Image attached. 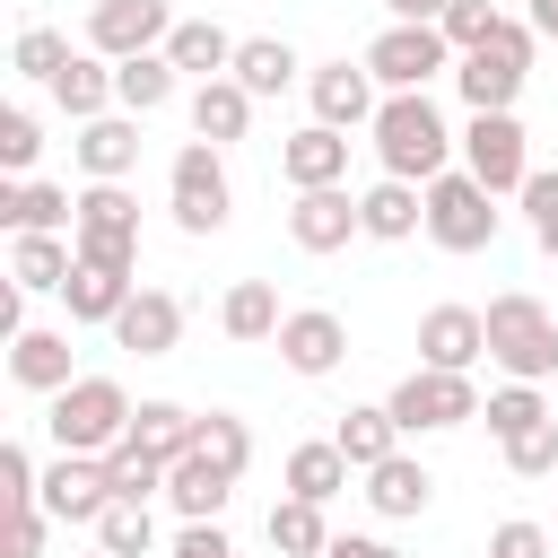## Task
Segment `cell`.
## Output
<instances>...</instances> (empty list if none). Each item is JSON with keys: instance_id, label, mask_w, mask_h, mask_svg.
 I'll return each instance as SVG.
<instances>
[{"instance_id": "6da1fadb", "label": "cell", "mask_w": 558, "mask_h": 558, "mask_svg": "<svg viewBox=\"0 0 558 558\" xmlns=\"http://www.w3.org/2000/svg\"><path fill=\"white\" fill-rule=\"evenodd\" d=\"M366 140H375V157H384V174L392 183H436V174H453V131H445V113H436V96L418 87V96H384V113L366 122Z\"/></svg>"}, {"instance_id": "7a4b0ae2", "label": "cell", "mask_w": 558, "mask_h": 558, "mask_svg": "<svg viewBox=\"0 0 558 558\" xmlns=\"http://www.w3.org/2000/svg\"><path fill=\"white\" fill-rule=\"evenodd\" d=\"M488 366H506V384H549L558 375V314L532 288L488 296Z\"/></svg>"}, {"instance_id": "3957f363", "label": "cell", "mask_w": 558, "mask_h": 558, "mask_svg": "<svg viewBox=\"0 0 558 558\" xmlns=\"http://www.w3.org/2000/svg\"><path fill=\"white\" fill-rule=\"evenodd\" d=\"M532 52H541L532 17H506L480 52H462V61H453L462 105H471V113H514V96H523V78H532Z\"/></svg>"}, {"instance_id": "277c9868", "label": "cell", "mask_w": 558, "mask_h": 558, "mask_svg": "<svg viewBox=\"0 0 558 558\" xmlns=\"http://www.w3.org/2000/svg\"><path fill=\"white\" fill-rule=\"evenodd\" d=\"M131 410H140V401H131L113 375H78L70 392H52L44 427H52L61 453H113V445L131 436Z\"/></svg>"}, {"instance_id": "5b68a950", "label": "cell", "mask_w": 558, "mask_h": 558, "mask_svg": "<svg viewBox=\"0 0 558 558\" xmlns=\"http://www.w3.org/2000/svg\"><path fill=\"white\" fill-rule=\"evenodd\" d=\"M166 209H174V227H183V235H218V227L235 218V183H227V166H218V148H209V140H183V148H174Z\"/></svg>"}, {"instance_id": "8992f818", "label": "cell", "mask_w": 558, "mask_h": 558, "mask_svg": "<svg viewBox=\"0 0 558 558\" xmlns=\"http://www.w3.org/2000/svg\"><path fill=\"white\" fill-rule=\"evenodd\" d=\"M384 410L401 418V436H445V427L480 418L488 401H480V384H471V375H445V366H410V375L384 392Z\"/></svg>"}, {"instance_id": "52a82bcc", "label": "cell", "mask_w": 558, "mask_h": 558, "mask_svg": "<svg viewBox=\"0 0 558 558\" xmlns=\"http://www.w3.org/2000/svg\"><path fill=\"white\" fill-rule=\"evenodd\" d=\"M427 235L445 244V253H488L497 244V192L480 183V174H436L427 183Z\"/></svg>"}, {"instance_id": "ba28073f", "label": "cell", "mask_w": 558, "mask_h": 558, "mask_svg": "<svg viewBox=\"0 0 558 558\" xmlns=\"http://www.w3.org/2000/svg\"><path fill=\"white\" fill-rule=\"evenodd\" d=\"M78 262H105V270H140V201L122 183H87L78 192V227H70Z\"/></svg>"}, {"instance_id": "9c48e42d", "label": "cell", "mask_w": 558, "mask_h": 558, "mask_svg": "<svg viewBox=\"0 0 558 558\" xmlns=\"http://www.w3.org/2000/svg\"><path fill=\"white\" fill-rule=\"evenodd\" d=\"M366 70H375L384 96H418L427 78L453 70V44H445V26H384V35L366 44Z\"/></svg>"}, {"instance_id": "30bf717a", "label": "cell", "mask_w": 558, "mask_h": 558, "mask_svg": "<svg viewBox=\"0 0 558 558\" xmlns=\"http://www.w3.org/2000/svg\"><path fill=\"white\" fill-rule=\"evenodd\" d=\"M174 26H183L174 0H96V9H87V52H105V61H140V52H166Z\"/></svg>"}, {"instance_id": "8fae6325", "label": "cell", "mask_w": 558, "mask_h": 558, "mask_svg": "<svg viewBox=\"0 0 558 558\" xmlns=\"http://www.w3.org/2000/svg\"><path fill=\"white\" fill-rule=\"evenodd\" d=\"M462 174H480L497 201H506V192H523V183H532L523 122H514V113H471V131H462Z\"/></svg>"}, {"instance_id": "7c38bea8", "label": "cell", "mask_w": 558, "mask_h": 558, "mask_svg": "<svg viewBox=\"0 0 558 558\" xmlns=\"http://www.w3.org/2000/svg\"><path fill=\"white\" fill-rule=\"evenodd\" d=\"M305 96H314V122H331V131H366L375 113H384V96H375V70L366 61H323V70H305Z\"/></svg>"}, {"instance_id": "4fadbf2b", "label": "cell", "mask_w": 558, "mask_h": 558, "mask_svg": "<svg viewBox=\"0 0 558 558\" xmlns=\"http://www.w3.org/2000/svg\"><path fill=\"white\" fill-rule=\"evenodd\" d=\"M105 506H113L105 453H52V471H44V514H52V523H105Z\"/></svg>"}, {"instance_id": "5bb4252c", "label": "cell", "mask_w": 558, "mask_h": 558, "mask_svg": "<svg viewBox=\"0 0 558 558\" xmlns=\"http://www.w3.org/2000/svg\"><path fill=\"white\" fill-rule=\"evenodd\" d=\"M480 357H488V314H480V305H427V314H418V366L471 375Z\"/></svg>"}, {"instance_id": "9a60e30c", "label": "cell", "mask_w": 558, "mask_h": 558, "mask_svg": "<svg viewBox=\"0 0 558 558\" xmlns=\"http://www.w3.org/2000/svg\"><path fill=\"white\" fill-rule=\"evenodd\" d=\"M270 349H279V366H288V375H331V366L349 357V323H340L331 305H296V314L279 323V340H270Z\"/></svg>"}, {"instance_id": "2e32d148", "label": "cell", "mask_w": 558, "mask_h": 558, "mask_svg": "<svg viewBox=\"0 0 558 558\" xmlns=\"http://www.w3.org/2000/svg\"><path fill=\"white\" fill-rule=\"evenodd\" d=\"M279 174H288V192H331V183H349V131H331V122L288 131V140H279Z\"/></svg>"}, {"instance_id": "e0dca14e", "label": "cell", "mask_w": 558, "mask_h": 558, "mask_svg": "<svg viewBox=\"0 0 558 558\" xmlns=\"http://www.w3.org/2000/svg\"><path fill=\"white\" fill-rule=\"evenodd\" d=\"M349 235H366L349 183H331V192H296V209H288V244H296V253H340Z\"/></svg>"}, {"instance_id": "ac0fdd59", "label": "cell", "mask_w": 558, "mask_h": 558, "mask_svg": "<svg viewBox=\"0 0 558 558\" xmlns=\"http://www.w3.org/2000/svg\"><path fill=\"white\" fill-rule=\"evenodd\" d=\"M113 340H122L131 357H174V340H183V296H174V288H140V296L113 314Z\"/></svg>"}, {"instance_id": "d6986e66", "label": "cell", "mask_w": 558, "mask_h": 558, "mask_svg": "<svg viewBox=\"0 0 558 558\" xmlns=\"http://www.w3.org/2000/svg\"><path fill=\"white\" fill-rule=\"evenodd\" d=\"M0 227L9 235H70L78 227V201L61 183H0Z\"/></svg>"}, {"instance_id": "ffe728a7", "label": "cell", "mask_w": 558, "mask_h": 558, "mask_svg": "<svg viewBox=\"0 0 558 558\" xmlns=\"http://www.w3.org/2000/svg\"><path fill=\"white\" fill-rule=\"evenodd\" d=\"M9 375H17L26 392H44V401H52V392H70V384H78V375H70V331L26 323V331L9 340Z\"/></svg>"}, {"instance_id": "44dd1931", "label": "cell", "mask_w": 558, "mask_h": 558, "mask_svg": "<svg viewBox=\"0 0 558 558\" xmlns=\"http://www.w3.org/2000/svg\"><path fill=\"white\" fill-rule=\"evenodd\" d=\"M78 166H87V183H122V174L140 166V113L78 122Z\"/></svg>"}, {"instance_id": "7402d4cb", "label": "cell", "mask_w": 558, "mask_h": 558, "mask_svg": "<svg viewBox=\"0 0 558 558\" xmlns=\"http://www.w3.org/2000/svg\"><path fill=\"white\" fill-rule=\"evenodd\" d=\"M357 218H366V235H375V244H410V235L427 227V192L384 174V183H366V192H357Z\"/></svg>"}, {"instance_id": "603a6c76", "label": "cell", "mask_w": 558, "mask_h": 558, "mask_svg": "<svg viewBox=\"0 0 558 558\" xmlns=\"http://www.w3.org/2000/svg\"><path fill=\"white\" fill-rule=\"evenodd\" d=\"M70 270H78V244H70V235H17V244H9V279H17V296H61Z\"/></svg>"}, {"instance_id": "cb8c5ba5", "label": "cell", "mask_w": 558, "mask_h": 558, "mask_svg": "<svg viewBox=\"0 0 558 558\" xmlns=\"http://www.w3.org/2000/svg\"><path fill=\"white\" fill-rule=\"evenodd\" d=\"M166 61H174V78L192 70V78L209 87V78H227V70H235V35H227L218 17H183V26L166 35Z\"/></svg>"}, {"instance_id": "d4e9b609", "label": "cell", "mask_w": 558, "mask_h": 558, "mask_svg": "<svg viewBox=\"0 0 558 558\" xmlns=\"http://www.w3.org/2000/svg\"><path fill=\"white\" fill-rule=\"evenodd\" d=\"M296 70H305V61H296V44H288V35H244V44H235V70H227V78H235V87H244V96L262 105V96L296 87Z\"/></svg>"}, {"instance_id": "484cf974", "label": "cell", "mask_w": 558, "mask_h": 558, "mask_svg": "<svg viewBox=\"0 0 558 558\" xmlns=\"http://www.w3.org/2000/svg\"><path fill=\"white\" fill-rule=\"evenodd\" d=\"M279 323H288V314H279V288H270V279H235V288L218 296V331L244 340V349L279 340Z\"/></svg>"}, {"instance_id": "4316f807", "label": "cell", "mask_w": 558, "mask_h": 558, "mask_svg": "<svg viewBox=\"0 0 558 558\" xmlns=\"http://www.w3.org/2000/svg\"><path fill=\"white\" fill-rule=\"evenodd\" d=\"M357 480H366V506H375V514H392V523L427 514V497H436L427 462H410V453H392V462H375V471H357Z\"/></svg>"}, {"instance_id": "83f0119b", "label": "cell", "mask_w": 558, "mask_h": 558, "mask_svg": "<svg viewBox=\"0 0 558 558\" xmlns=\"http://www.w3.org/2000/svg\"><path fill=\"white\" fill-rule=\"evenodd\" d=\"M61 296H70V323H105V331H113V314L140 296V279H131V270H105V262H78Z\"/></svg>"}, {"instance_id": "f1b7e54d", "label": "cell", "mask_w": 558, "mask_h": 558, "mask_svg": "<svg viewBox=\"0 0 558 558\" xmlns=\"http://www.w3.org/2000/svg\"><path fill=\"white\" fill-rule=\"evenodd\" d=\"M192 436H201V410H183V401H140V410H131V445L157 453L166 471L192 453Z\"/></svg>"}, {"instance_id": "f546056e", "label": "cell", "mask_w": 558, "mask_h": 558, "mask_svg": "<svg viewBox=\"0 0 558 558\" xmlns=\"http://www.w3.org/2000/svg\"><path fill=\"white\" fill-rule=\"evenodd\" d=\"M331 445L349 453V471H375V462H392V453H401V418H392L384 401H366V410H340Z\"/></svg>"}, {"instance_id": "4dcf8cb0", "label": "cell", "mask_w": 558, "mask_h": 558, "mask_svg": "<svg viewBox=\"0 0 558 558\" xmlns=\"http://www.w3.org/2000/svg\"><path fill=\"white\" fill-rule=\"evenodd\" d=\"M166 497H174V514H183V523H218V506L235 497V480H227L209 453H183V462L166 471Z\"/></svg>"}, {"instance_id": "1f68e13d", "label": "cell", "mask_w": 558, "mask_h": 558, "mask_svg": "<svg viewBox=\"0 0 558 558\" xmlns=\"http://www.w3.org/2000/svg\"><path fill=\"white\" fill-rule=\"evenodd\" d=\"M52 105H61L70 122H105V105H113V61H105V52H78V61L52 78Z\"/></svg>"}, {"instance_id": "d6a6232c", "label": "cell", "mask_w": 558, "mask_h": 558, "mask_svg": "<svg viewBox=\"0 0 558 558\" xmlns=\"http://www.w3.org/2000/svg\"><path fill=\"white\" fill-rule=\"evenodd\" d=\"M244 122H253V96H244L235 78H209V87H192V140L227 148V140H244Z\"/></svg>"}, {"instance_id": "836d02e7", "label": "cell", "mask_w": 558, "mask_h": 558, "mask_svg": "<svg viewBox=\"0 0 558 558\" xmlns=\"http://www.w3.org/2000/svg\"><path fill=\"white\" fill-rule=\"evenodd\" d=\"M349 488V453L331 445V436H314V445H296L288 453V497H305V506H331Z\"/></svg>"}, {"instance_id": "e575fe53", "label": "cell", "mask_w": 558, "mask_h": 558, "mask_svg": "<svg viewBox=\"0 0 558 558\" xmlns=\"http://www.w3.org/2000/svg\"><path fill=\"white\" fill-rule=\"evenodd\" d=\"M331 549V523H323V506H305V497H279L270 506V558H323Z\"/></svg>"}, {"instance_id": "d590c367", "label": "cell", "mask_w": 558, "mask_h": 558, "mask_svg": "<svg viewBox=\"0 0 558 558\" xmlns=\"http://www.w3.org/2000/svg\"><path fill=\"white\" fill-rule=\"evenodd\" d=\"M166 96H174V61H166V52L113 61V105H122V113H157Z\"/></svg>"}, {"instance_id": "8d00e7d4", "label": "cell", "mask_w": 558, "mask_h": 558, "mask_svg": "<svg viewBox=\"0 0 558 558\" xmlns=\"http://www.w3.org/2000/svg\"><path fill=\"white\" fill-rule=\"evenodd\" d=\"M480 418H488V436H497V445H523L532 427H549V401H541V384H497Z\"/></svg>"}, {"instance_id": "74e56055", "label": "cell", "mask_w": 558, "mask_h": 558, "mask_svg": "<svg viewBox=\"0 0 558 558\" xmlns=\"http://www.w3.org/2000/svg\"><path fill=\"white\" fill-rule=\"evenodd\" d=\"M192 453H209L227 480H244V462H253V427H244L235 410H201V436H192Z\"/></svg>"}, {"instance_id": "f35d334b", "label": "cell", "mask_w": 558, "mask_h": 558, "mask_svg": "<svg viewBox=\"0 0 558 558\" xmlns=\"http://www.w3.org/2000/svg\"><path fill=\"white\" fill-rule=\"evenodd\" d=\"M148 541H157V514H148L140 497H113L105 523H96V549H113V558H148Z\"/></svg>"}, {"instance_id": "ab89813d", "label": "cell", "mask_w": 558, "mask_h": 558, "mask_svg": "<svg viewBox=\"0 0 558 558\" xmlns=\"http://www.w3.org/2000/svg\"><path fill=\"white\" fill-rule=\"evenodd\" d=\"M9 61H17V78H44V87H52L78 52H70V35H61V26H26V35L9 44Z\"/></svg>"}, {"instance_id": "60d3db41", "label": "cell", "mask_w": 558, "mask_h": 558, "mask_svg": "<svg viewBox=\"0 0 558 558\" xmlns=\"http://www.w3.org/2000/svg\"><path fill=\"white\" fill-rule=\"evenodd\" d=\"M105 471H113V497H140V506H148V497H166V462H157V453H140L131 436L105 453Z\"/></svg>"}, {"instance_id": "b9f144b4", "label": "cell", "mask_w": 558, "mask_h": 558, "mask_svg": "<svg viewBox=\"0 0 558 558\" xmlns=\"http://www.w3.org/2000/svg\"><path fill=\"white\" fill-rule=\"evenodd\" d=\"M436 26H445V44H453V61H462V52H480V44L506 26V9H497V0H453Z\"/></svg>"}, {"instance_id": "7bdbcfd3", "label": "cell", "mask_w": 558, "mask_h": 558, "mask_svg": "<svg viewBox=\"0 0 558 558\" xmlns=\"http://www.w3.org/2000/svg\"><path fill=\"white\" fill-rule=\"evenodd\" d=\"M35 148H44V122H35L26 105H9V113H0V174H9V183H26Z\"/></svg>"}, {"instance_id": "ee69618b", "label": "cell", "mask_w": 558, "mask_h": 558, "mask_svg": "<svg viewBox=\"0 0 558 558\" xmlns=\"http://www.w3.org/2000/svg\"><path fill=\"white\" fill-rule=\"evenodd\" d=\"M506 471H514V480H549V471H558V418L532 427L523 445H506Z\"/></svg>"}, {"instance_id": "f6af8a7d", "label": "cell", "mask_w": 558, "mask_h": 558, "mask_svg": "<svg viewBox=\"0 0 558 558\" xmlns=\"http://www.w3.org/2000/svg\"><path fill=\"white\" fill-rule=\"evenodd\" d=\"M0 497L9 506H44V471H35L26 445H0Z\"/></svg>"}, {"instance_id": "bcb514c9", "label": "cell", "mask_w": 558, "mask_h": 558, "mask_svg": "<svg viewBox=\"0 0 558 558\" xmlns=\"http://www.w3.org/2000/svg\"><path fill=\"white\" fill-rule=\"evenodd\" d=\"M523 209H532V244L558 262V174H532L523 183Z\"/></svg>"}, {"instance_id": "7dc6e473", "label": "cell", "mask_w": 558, "mask_h": 558, "mask_svg": "<svg viewBox=\"0 0 558 558\" xmlns=\"http://www.w3.org/2000/svg\"><path fill=\"white\" fill-rule=\"evenodd\" d=\"M488 558H549V532L514 514V523H497V532H488Z\"/></svg>"}, {"instance_id": "c3c4849f", "label": "cell", "mask_w": 558, "mask_h": 558, "mask_svg": "<svg viewBox=\"0 0 558 558\" xmlns=\"http://www.w3.org/2000/svg\"><path fill=\"white\" fill-rule=\"evenodd\" d=\"M44 506H9V558H44Z\"/></svg>"}, {"instance_id": "681fc988", "label": "cell", "mask_w": 558, "mask_h": 558, "mask_svg": "<svg viewBox=\"0 0 558 558\" xmlns=\"http://www.w3.org/2000/svg\"><path fill=\"white\" fill-rule=\"evenodd\" d=\"M166 558H235V541H227V532H218V523H183V532H174V549H166Z\"/></svg>"}, {"instance_id": "f907efd6", "label": "cell", "mask_w": 558, "mask_h": 558, "mask_svg": "<svg viewBox=\"0 0 558 558\" xmlns=\"http://www.w3.org/2000/svg\"><path fill=\"white\" fill-rule=\"evenodd\" d=\"M323 558H401V549H392V541H366V532H331Z\"/></svg>"}, {"instance_id": "816d5d0a", "label": "cell", "mask_w": 558, "mask_h": 558, "mask_svg": "<svg viewBox=\"0 0 558 558\" xmlns=\"http://www.w3.org/2000/svg\"><path fill=\"white\" fill-rule=\"evenodd\" d=\"M384 9H392V26H436L453 0H384Z\"/></svg>"}, {"instance_id": "f5cc1de1", "label": "cell", "mask_w": 558, "mask_h": 558, "mask_svg": "<svg viewBox=\"0 0 558 558\" xmlns=\"http://www.w3.org/2000/svg\"><path fill=\"white\" fill-rule=\"evenodd\" d=\"M532 35H541V44H558V0H532Z\"/></svg>"}, {"instance_id": "db71d44e", "label": "cell", "mask_w": 558, "mask_h": 558, "mask_svg": "<svg viewBox=\"0 0 558 558\" xmlns=\"http://www.w3.org/2000/svg\"><path fill=\"white\" fill-rule=\"evenodd\" d=\"M87 558H113V549H87Z\"/></svg>"}]
</instances>
